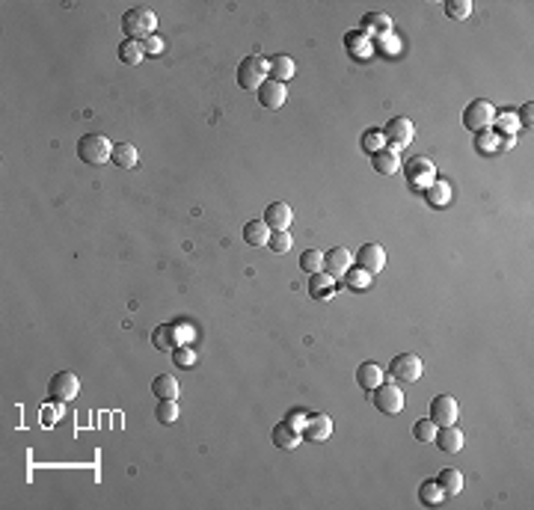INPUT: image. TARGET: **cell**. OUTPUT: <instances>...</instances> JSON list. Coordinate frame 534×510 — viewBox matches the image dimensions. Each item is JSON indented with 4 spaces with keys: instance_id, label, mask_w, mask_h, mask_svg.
<instances>
[{
    "instance_id": "6da1fadb",
    "label": "cell",
    "mask_w": 534,
    "mask_h": 510,
    "mask_svg": "<svg viewBox=\"0 0 534 510\" xmlns=\"http://www.w3.org/2000/svg\"><path fill=\"white\" fill-rule=\"evenodd\" d=\"M77 157L89 166H101L113 157V142L104 133H86L77 140Z\"/></svg>"
},
{
    "instance_id": "7a4b0ae2",
    "label": "cell",
    "mask_w": 534,
    "mask_h": 510,
    "mask_svg": "<svg viewBox=\"0 0 534 510\" xmlns=\"http://www.w3.org/2000/svg\"><path fill=\"white\" fill-rule=\"evenodd\" d=\"M155 27H157V18H155V12L151 9H146V6H134V9H128L125 12V18H122V30H125V36L128 39H149V36H155Z\"/></svg>"
},
{
    "instance_id": "3957f363",
    "label": "cell",
    "mask_w": 534,
    "mask_h": 510,
    "mask_svg": "<svg viewBox=\"0 0 534 510\" xmlns=\"http://www.w3.org/2000/svg\"><path fill=\"white\" fill-rule=\"evenodd\" d=\"M267 71H270V60H262L255 53L253 57H244L238 66V84L244 89H255L258 92V86L267 80Z\"/></svg>"
},
{
    "instance_id": "277c9868",
    "label": "cell",
    "mask_w": 534,
    "mask_h": 510,
    "mask_svg": "<svg viewBox=\"0 0 534 510\" xmlns=\"http://www.w3.org/2000/svg\"><path fill=\"white\" fill-rule=\"evenodd\" d=\"M493 116H496V107L484 101V98H478V101H472L466 110H463V125H466L472 133H481L493 125Z\"/></svg>"
},
{
    "instance_id": "5b68a950",
    "label": "cell",
    "mask_w": 534,
    "mask_h": 510,
    "mask_svg": "<svg viewBox=\"0 0 534 510\" xmlns=\"http://www.w3.org/2000/svg\"><path fill=\"white\" fill-rule=\"evenodd\" d=\"M413 133H416V125L404 119V116H395L386 128H383V137H386V146L392 151H400V149H407L409 142H413Z\"/></svg>"
},
{
    "instance_id": "8992f818",
    "label": "cell",
    "mask_w": 534,
    "mask_h": 510,
    "mask_svg": "<svg viewBox=\"0 0 534 510\" xmlns=\"http://www.w3.org/2000/svg\"><path fill=\"white\" fill-rule=\"evenodd\" d=\"M374 407H377L380 413H386V416L400 413V409H404V392H400V386L383 380L380 386L374 389Z\"/></svg>"
},
{
    "instance_id": "52a82bcc",
    "label": "cell",
    "mask_w": 534,
    "mask_h": 510,
    "mask_svg": "<svg viewBox=\"0 0 534 510\" xmlns=\"http://www.w3.org/2000/svg\"><path fill=\"white\" fill-rule=\"evenodd\" d=\"M436 181V169H433V160L427 157H413L407 160V184L418 187V190H427Z\"/></svg>"
},
{
    "instance_id": "ba28073f",
    "label": "cell",
    "mask_w": 534,
    "mask_h": 510,
    "mask_svg": "<svg viewBox=\"0 0 534 510\" xmlns=\"http://www.w3.org/2000/svg\"><path fill=\"white\" fill-rule=\"evenodd\" d=\"M389 374L400 383H416L418 377H422V359H418L416 353H400V356L392 359Z\"/></svg>"
},
{
    "instance_id": "9c48e42d",
    "label": "cell",
    "mask_w": 534,
    "mask_h": 510,
    "mask_svg": "<svg viewBox=\"0 0 534 510\" xmlns=\"http://www.w3.org/2000/svg\"><path fill=\"white\" fill-rule=\"evenodd\" d=\"M431 418L436 427H448L460 418V407H457V398L451 395H436L431 400Z\"/></svg>"
},
{
    "instance_id": "30bf717a",
    "label": "cell",
    "mask_w": 534,
    "mask_h": 510,
    "mask_svg": "<svg viewBox=\"0 0 534 510\" xmlns=\"http://www.w3.org/2000/svg\"><path fill=\"white\" fill-rule=\"evenodd\" d=\"M48 392H51V398H57V400H71V398H77L80 383L71 371H60V374H53V380L48 383Z\"/></svg>"
},
{
    "instance_id": "8fae6325",
    "label": "cell",
    "mask_w": 534,
    "mask_h": 510,
    "mask_svg": "<svg viewBox=\"0 0 534 510\" xmlns=\"http://www.w3.org/2000/svg\"><path fill=\"white\" fill-rule=\"evenodd\" d=\"M285 98H288V89L279 80H264L262 86H258V104L264 107V110H279L285 104Z\"/></svg>"
},
{
    "instance_id": "7c38bea8",
    "label": "cell",
    "mask_w": 534,
    "mask_h": 510,
    "mask_svg": "<svg viewBox=\"0 0 534 510\" xmlns=\"http://www.w3.org/2000/svg\"><path fill=\"white\" fill-rule=\"evenodd\" d=\"M356 262H359V267H362L365 273L377 276L383 267H386V249L377 246V244H365L359 249V255H356Z\"/></svg>"
},
{
    "instance_id": "4fadbf2b",
    "label": "cell",
    "mask_w": 534,
    "mask_h": 510,
    "mask_svg": "<svg viewBox=\"0 0 534 510\" xmlns=\"http://www.w3.org/2000/svg\"><path fill=\"white\" fill-rule=\"evenodd\" d=\"M291 220H294V211H291L288 202H273V205H267V211H264L267 229H273V231H288V229H291Z\"/></svg>"
},
{
    "instance_id": "5bb4252c",
    "label": "cell",
    "mask_w": 534,
    "mask_h": 510,
    "mask_svg": "<svg viewBox=\"0 0 534 510\" xmlns=\"http://www.w3.org/2000/svg\"><path fill=\"white\" fill-rule=\"evenodd\" d=\"M329 433H333V422H329L327 413L309 416L306 424H303V436H306L309 442H324V439H329Z\"/></svg>"
},
{
    "instance_id": "9a60e30c",
    "label": "cell",
    "mask_w": 534,
    "mask_h": 510,
    "mask_svg": "<svg viewBox=\"0 0 534 510\" xmlns=\"http://www.w3.org/2000/svg\"><path fill=\"white\" fill-rule=\"evenodd\" d=\"M351 262H353V255L347 253L344 246H335V249H329V253L324 255V270L333 276H344L347 270H351Z\"/></svg>"
},
{
    "instance_id": "2e32d148",
    "label": "cell",
    "mask_w": 534,
    "mask_h": 510,
    "mask_svg": "<svg viewBox=\"0 0 534 510\" xmlns=\"http://www.w3.org/2000/svg\"><path fill=\"white\" fill-rule=\"evenodd\" d=\"M392 30V18L389 15H383V12H368L362 18V24H359V33L362 36H377V39H383V36H386Z\"/></svg>"
},
{
    "instance_id": "e0dca14e",
    "label": "cell",
    "mask_w": 534,
    "mask_h": 510,
    "mask_svg": "<svg viewBox=\"0 0 534 510\" xmlns=\"http://www.w3.org/2000/svg\"><path fill=\"white\" fill-rule=\"evenodd\" d=\"M436 445L445 451V454H457L460 448H463V433H460V427H454V424H448V427H436Z\"/></svg>"
},
{
    "instance_id": "ac0fdd59",
    "label": "cell",
    "mask_w": 534,
    "mask_h": 510,
    "mask_svg": "<svg viewBox=\"0 0 534 510\" xmlns=\"http://www.w3.org/2000/svg\"><path fill=\"white\" fill-rule=\"evenodd\" d=\"M273 445H276V448H282V451H294L300 445V431L294 424H288V422H279L273 427Z\"/></svg>"
},
{
    "instance_id": "d6986e66",
    "label": "cell",
    "mask_w": 534,
    "mask_h": 510,
    "mask_svg": "<svg viewBox=\"0 0 534 510\" xmlns=\"http://www.w3.org/2000/svg\"><path fill=\"white\" fill-rule=\"evenodd\" d=\"M178 338L181 335H178V329L173 324H160V327H155V333H151V344L164 353H173L178 347Z\"/></svg>"
},
{
    "instance_id": "ffe728a7",
    "label": "cell",
    "mask_w": 534,
    "mask_h": 510,
    "mask_svg": "<svg viewBox=\"0 0 534 510\" xmlns=\"http://www.w3.org/2000/svg\"><path fill=\"white\" fill-rule=\"evenodd\" d=\"M383 380H386V371H383L380 365H374V362H362L359 371H356V383H359L362 389H368V392L377 389Z\"/></svg>"
},
{
    "instance_id": "44dd1931",
    "label": "cell",
    "mask_w": 534,
    "mask_h": 510,
    "mask_svg": "<svg viewBox=\"0 0 534 510\" xmlns=\"http://www.w3.org/2000/svg\"><path fill=\"white\" fill-rule=\"evenodd\" d=\"M374 160V169H377L380 175H395L398 169H400V160H398V151H392V149H380V151H374L371 155Z\"/></svg>"
},
{
    "instance_id": "7402d4cb",
    "label": "cell",
    "mask_w": 534,
    "mask_h": 510,
    "mask_svg": "<svg viewBox=\"0 0 534 510\" xmlns=\"http://www.w3.org/2000/svg\"><path fill=\"white\" fill-rule=\"evenodd\" d=\"M424 199H427V205H431V208H445V205L451 202V184L436 178V181L424 190Z\"/></svg>"
},
{
    "instance_id": "603a6c76",
    "label": "cell",
    "mask_w": 534,
    "mask_h": 510,
    "mask_svg": "<svg viewBox=\"0 0 534 510\" xmlns=\"http://www.w3.org/2000/svg\"><path fill=\"white\" fill-rule=\"evenodd\" d=\"M151 392H155V398H160V400H175L178 398V380L173 374H160V377H155V383H151Z\"/></svg>"
},
{
    "instance_id": "cb8c5ba5",
    "label": "cell",
    "mask_w": 534,
    "mask_h": 510,
    "mask_svg": "<svg viewBox=\"0 0 534 510\" xmlns=\"http://www.w3.org/2000/svg\"><path fill=\"white\" fill-rule=\"evenodd\" d=\"M244 240L249 246H264L270 240V231H267V222L264 220H253L244 226Z\"/></svg>"
},
{
    "instance_id": "d4e9b609",
    "label": "cell",
    "mask_w": 534,
    "mask_h": 510,
    "mask_svg": "<svg viewBox=\"0 0 534 510\" xmlns=\"http://www.w3.org/2000/svg\"><path fill=\"white\" fill-rule=\"evenodd\" d=\"M436 484H440V489H442L445 496L463 493V475H460V469H442L440 478H436Z\"/></svg>"
},
{
    "instance_id": "484cf974",
    "label": "cell",
    "mask_w": 534,
    "mask_h": 510,
    "mask_svg": "<svg viewBox=\"0 0 534 510\" xmlns=\"http://www.w3.org/2000/svg\"><path fill=\"white\" fill-rule=\"evenodd\" d=\"M113 164L122 166V169H134L137 166V149L131 146V142H119V146H113Z\"/></svg>"
},
{
    "instance_id": "4316f807",
    "label": "cell",
    "mask_w": 534,
    "mask_h": 510,
    "mask_svg": "<svg viewBox=\"0 0 534 510\" xmlns=\"http://www.w3.org/2000/svg\"><path fill=\"white\" fill-rule=\"evenodd\" d=\"M294 71H297V66H294V60L291 57H273L270 60V80H279V84H285V80H291L294 77Z\"/></svg>"
},
{
    "instance_id": "83f0119b",
    "label": "cell",
    "mask_w": 534,
    "mask_h": 510,
    "mask_svg": "<svg viewBox=\"0 0 534 510\" xmlns=\"http://www.w3.org/2000/svg\"><path fill=\"white\" fill-rule=\"evenodd\" d=\"M142 57H146V51H142V42H122V48H119V60L125 62V66H140Z\"/></svg>"
},
{
    "instance_id": "f1b7e54d",
    "label": "cell",
    "mask_w": 534,
    "mask_h": 510,
    "mask_svg": "<svg viewBox=\"0 0 534 510\" xmlns=\"http://www.w3.org/2000/svg\"><path fill=\"white\" fill-rule=\"evenodd\" d=\"M333 285H335V279L329 273H315L309 282V291H312V297H329Z\"/></svg>"
},
{
    "instance_id": "f546056e",
    "label": "cell",
    "mask_w": 534,
    "mask_h": 510,
    "mask_svg": "<svg viewBox=\"0 0 534 510\" xmlns=\"http://www.w3.org/2000/svg\"><path fill=\"white\" fill-rule=\"evenodd\" d=\"M300 267L306 270L309 276H315L324 270V253H318V249H306V253L300 255Z\"/></svg>"
},
{
    "instance_id": "4dcf8cb0",
    "label": "cell",
    "mask_w": 534,
    "mask_h": 510,
    "mask_svg": "<svg viewBox=\"0 0 534 510\" xmlns=\"http://www.w3.org/2000/svg\"><path fill=\"white\" fill-rule=\"evenodd\" d=\"M418 498H422V505L433 507V505H440V502H442L445 493L440 489V484H436V481H424L422 489H418Z\"/></svg>"
},
{
    "instance_id": "1f68e13d",
    "label": "cell",
    "mask_w": 534,
    "mask_h": 510,
    "mask_svg": "<svg viewBox=\"0 0 534 510\" xmlns=\"http://www.w3.org/2000/svg\"><path fill=\"white\" fill-rule=\"evenodd\" d=\"M344 42H347V51H351L353 57H368L371 53V42H368V36H362V33H351Z\"/></svg>"
},
{
    "instance_id": "d6a6232c",
    "label": "cell",
    "mask_w": 534,
    "mask_h": 510,
    "mask_svg": "<svg viewBox=\"0 0 534 510\" xmlns=\"http://www.w3.org/2000/svg\"><path fill=\"white\" fill-rule=\"evenodd\" d=\"M291 244H294L291 231H270V240H267V246H270L276 255H285L291 249Z\"/></svg>"
},
{
    "instance_id": "836d02e7",
    "label": "cell",
    "mask_w": 534,
    "mask_h": 510,
    "mask_svg": "<svg viewBox=\"0 0 534 510\" xmlns=\"http://www.w3.org/2000/svg\"><path fill=\"white\" fill-rule=\"evenodd\" d=\"M155 418H157L160 424H173V422H178V404H175V400H160L157 409H155Z\"/></svg>"
},
{
    "instance_id": "e575fe53",
    "label": "cell",
    "mask_w": 534,
    "mask_h": 510,
    "mask_svg": "<svg viewBox=\"0 0 534 510\" xmlns=\"http://www.w3.org/2000/svg\"><path fill=\"white\" fill-rule=\"evenodd\" d=\"M413 436H416L418 442H433V436H436L433 418H418V422L413 424Z\"/></svg>"
},
{
    "instance_id": "d590c367",
    "label": "cell",
    "mask_w": 534,
    "mask_h": 510,
    "mask_svg": "<svg viewBox=\"0 0 534 510\" xmlns=\"http://www.w3.org/2000/svg\"><path fill=\"white\" fill-rule=\"evenodd\" d=\"M469 12H472L469 0H448V3H445V15L454 18V21H466Z\"/></svg>"
},
{
    "instance_id": "8d00e7d4",
    "label": "cell",
    "mask_w": 534,
    "mask_h": 510,
    "mask_svg": "<svg viewBox=\"0 0 534 510\" xmlns=\"http://www.w3.org/2000/svg\"><path fill=\"white\" fill-rule=\"evenodd\" d=\"M493 125H496V128L502 131V133L507 131V137H513V131L520 128V119H516V113L507 110V113H496V116H493Z\"/></svg>"
},
{
    "instance_id": "74e56055",
    "label": "cell",
    "mask_w": 534,
    "mask_h": 510,
    "mask_svg": "<svg viewBox=\"0 0 534 510\" xmlns=\"http://www.w3.org/2000/svg\"><path fill=\"white\" fill-rule=\"evenodd\" d=\"M362 149L365 151H380V149H386V137H383V131H377V128H371V131H365L362 133Z\"/></svg>"
},
{
    "instance_id": "f35d334b",
    "label": "cell",
    "mask_w": 534,
    "mask_h": 510,
    "mask_svg": "<svg viewBox=\"0 0 534 510\" xmlns=\"http://www.w3.org/2000/svg\"><path fill=\"white\" fill-rule=\"evenodd\" d=\"M347 285H351L353 291H365L371 285V273H365L362 267H356V270H347Z\"/></svg>"
},
{
    "instance_id": "ab89813d",
    "label": "cell",
    "mask_w": 534,
    "mask_h": 510,
    "mask_svg": "<svg viewBox=\"0 0 534 510\" xmlns=\"http://www.w3.org/2000/svg\"><path fill=\"white\" fill-rule=\"evenodd\" d=\"M173 359H175V365H181V368H190L196 362V350H190V347H175Z\"/></svg>"
},
{
    "instance_id": "60d3db41",
    "label": "cell",
    "mask_w": 534,
    "mask_h": 510,
    "mask_svg": "<svg viewBox=\"0 0 534 510\" xmlns=\"http://www.w3.org/2000/svg\"><path fill=\"white\" fill-rule=\"evenodd\" d=\"M475 146H478V151H496L498 149V137H496V133H490V131H481Z\"/></svg>"
},
{
    "instance_id": "b9f144b4",
    "label": "cell",
    "mask_w": 534,
    "mask_h": 510,
    "mask_svg": "<svg viewBox=\"0 0 534 510\" xmlns=\"http://www.w3.org/2000/svg\"><path fill=\"white\" fill-rule=\"evenodd\" d=\"M142 51H146V53H160V51H164V39H160V36H149V39H142Z\"/></svg>"
},
{
    "instance_id": "7bdbcfd3",
    "label": "cell",
    "mask_w": 534,
    "mask_h": 510,
    "mask_svg": "<svg viewBox=\"0 0 534 510\" xmlns=\"http://www.w3.org/2000/svg\"><path fill=\"white\" fill-rule=\"evenodd\" d=\"M531 113H534V104L529 101V104H525L522 110H520V116H516V119H520V125H525V128H531V122H534V116H531Z\"/></svg>"
},
{
    "instance_id": "ee69618b",
    "label": "cell",
    "mask_w": 534,
    "mask_h": 510,
    "mask_svg": "<svg viewBox=\"0 0 534 510\" xmlns=\"http://www.w3.org/2000/svg\"><path fill=\"white\" fill-rule=\"evenodd\" d=\"M306 418H309V416H303V413H294V416L288 413V418H285V422H288V424H294V427H297V431H300V427L306 424Z\"/></svg>"
},
{
    "instance_id": "f6af8a7d",
    "label": "cell",
    "mask_w": 534,
    "mask_h": 510,
    "mask_svg": "<svg viewBox=\"0 0 534 510\" xmlns=\"http://www.w3.org/2000/svg\"><path fill=\"white\" fill-rule=\"evenodd\" d=\"M513 137H507V140H498V149H513Z\"/></svg>"
}]
</instances>
